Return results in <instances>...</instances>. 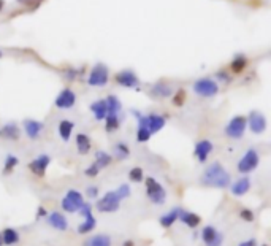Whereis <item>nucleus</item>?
Segmentation results:
<instances>
[{
	"label": "nucleus",
	"instance_id": "nucleus-44",
	"mask_svg": "<svg viewBox=\"0 0 271 246\" xmlns=\"http://www.w3.org/2000/svg\"><path fill=\"white\" fill-rule=\"evenodd\" d=\"M238 246H257V240L249 238V240H246V242H241Z\"/></svg>",
	"mask_w": 271,
	"mask_h": 246
},
{
	"label": "nucleus",
	"instance_id": "nucleus-28",
	"mask_svg": "<svg viewBox=\"0 0 271 246\" xmlns=\"http://www.w3.org/2000/svg\"><path fill=\"white\" fill-rule=\"evenodd\" d=\"M105 103H106V111H108V115H119V111L122 110L121 100L116 96H113V94L105 99Z\"/></svg>",
	"mask_w": 271,
	"mask_h": 246
},
{
	"label": "nucleus",
	"instance_id": "nucleus-29",
	"mask_svg": "<svg viewBox=\"0 0 271 246\" xmlns=\"http://www.w3.org/2000/svg\"><path fill=\"white\" fill-rule=\"evenodd\" d=\"M178 214H179V208H174V210L165 213L159 219L160 226L163 227V229H170V227H172L176 223V221H178Z\"/></svg>",
	"mask_w": 271,
	"mask_h": 246
},
{
	"label": "nucleus",
	"instance_id": "nucleus-25",
	"mask_svg": "<svg viewBox=\"0 0 271 246\" xmlns=\"http://www.w3.org/2000/svg\"><path fill=\"white\" fill-rule=\"evenodd\" d=\"M91 111L94 118L97 119V121H103V119L106 118V115H108V111H106V103H105V99L102 100H96L94 103H91Z\"/></svg>",
	"mask_w": 271,
	"mask_h": 246
},
{
	"label": "nucleus",
	"instance_id": "nucleus-23",
	"mask_svg": "<svg viewBox=\"0 0 271 246\" xmlns=\"http://www.w3.org/2000/svg\"><path fill=\"white\" fill-rule=\"evenodd\" d=\"M77 149L79 154H89L91 153V148H92V142H91V137L86 135V134H78L77 135Z\"/></svg>",
	"mask_w": 271,
	"mask_h": 246
},
{
	"label": "nucleus",
	"instance_id": "nucleus-1",
	"mask_svg": "<svg viewBox=\"0 0 271 246\" xmlns=\"http://www.w3.org/2000/svg\"><path fill=\"white\" fill-rule=\"evenodd\" d=\"M201 184L206 187H214V189H227L230 186L232 178L230 173L224 168V165L220 162H213L210 164L203 175H201Z\"/></svg>",
	"mask_w": 271,
	"mask_h": 246
},
{
	"label": "nucleus",
	"instance_id": "nucleus-9",
	"mask_svg": "<svg viewBox=\"0 0 271 246\" xmlns=\"http://www.w3.org/2000/svg\"><path fill=\"white\" fill-rule=\"evenodd\" d=\"M115 81L122 87H127V89H138L141 84L138 75L132 70V68H125L122 72H117L115 75Z\"/></svg>",
	"mask_w": 271,
	"mask_h": 246
},
{
	"label": "nucleus",
	"instance_id": "nucleus-22",
	"mask_svg": "<svg viewBox=\"0 0 271 246\" xmlns=\"http://www.w3.org/2000/svg\"><path fill=\"white\" fill-rule=\"evenodd\" d=\"M178 219L181 221L182 224H186L187 227H191V229H195V227H198L200 223H201V218L198 216L197 213L186 211V210H179Z\"/></svg>",
	"mask_w": 271,
	"mask_h": 246
},
{
	"label": "nucleus",
	"instance_id": "nucleus-24",
	"mask_svg": "<svg viewBox=\"0 0 271 246\" xmlns=\"http://www.w3.org/2000/svg\"><path fill=\"white\" fill-rule=\"evenodd\" d=\"M0 237H2V245H5V246H13L19 242V238H21L18 230H15L13 227L3 229V232L0 233Z\"/></svg>",
	"mask_w": 271,
	"mask_h": 246
},
{
	"label": "nucleus",
	"instance_id": "nucleus-26",
	"mask_svg": "<svg viewBox=\"0 0 271 246\" xmlns=\"http://www.w3.org/2000/svg\"><path fill=\"white\" fill-rule=\"evenodd\" d=\"M73 129H75V123L70 121V119H62L59 123V135L64 142H68L72 138L73 134Z\"/></svg>",
	"mask_w": 271,
	"mask_h": 246
},
{
	"label": "nucleus",
	"instance_id": "nucleus-32",
	"mask_svg": "<svg viewBox=\"0 0 271 246\" xmlns=\"http://www.w3.org/2000/svg\"><path fill=\"white\" fill-rule=\"evenodd\" d=\"M111 162H113V156L111 154L105 153V151H97V153H96V164H97V167L100 170L111 165Z\"/></svg>",
	"mask_w": 271,
	"mask_h": 246
},
{
	"label": "nucleus",
	"instance_id": "nucleus-13",
	"mask_svg": "<svg viewBox=\"0 0 271 246\" xmlns=\"http://www.w3.org/2000/svg\"><path fill=\"white\" fill-rule=\"evenodd\" d=\"M75 103H77V94H75L70 87H65L59 92V96L56 97L54 105L59 110H72Z\"/></svg>",
	"mask_w": 271,
	"mask_h": 246
},
{
	"label": "nucleus",
	"instance_id": "nucleus-43",
	"mask_svg": "<svg viewBox=\"0 0 271 246\" xmlns=\"http://www.w3.org/2000/svg\"><path fill=\"white\" fill-rule=\"evenodd\" d=\"M216 77H217L219 80H222L224 83H230V77H229V75H227L225 72H217Z\"/></svg>",
	"mask_w": 271,
	"mask_h": 246
},
{
	"label": "nucleus",
	"instance_id": "nucleus-48",
	"mask_svg": "<svg viewBox=\"0 0 271 246\" xmlns=\"http://www.w3.org/2000/svg\"><path fill=\"white\" fill-rule=\"evenodd\" d=\"M2 56H3V53H2V51H0V59H2Z\"/></svg>",
	"mask_w": 271,
	"mask_h": 246
},
{
	"label": "nucleus",
	"instance_id": "nucleus-51",
	"mask_svg": "<svg viewBox=\"0 0 271 246\" xmlns=\"http://www.w3.org/2000/svg\"><path fill=\"white\" fill-rule=\"evenodd\" d=\"M260 246H268V245H260Z\"/></svg>",
	"mask_w": 271,
	"mask_h": 246
},
{
	"label": "nucleus",
	"instance_id": "nucleus-12",
	"mask_svg": "<svg viewBox=\"0 0 271 246\" xmlns=\"http://www.w3.org/2000/svg\"><path fill=\"white\" fill-rule=\"evenodd\" d=\"M132 113H134V116L136 118L138 121V129H136V142L138 143H146L149 142L151 138V130L148 127V116L143 115V113H140L138 110H132Z\"/></svg>",
	"mask_w": 271,
	"mask_h": 246
},
{
	"label": "nucleus",
	"instance_id": "nucleus-42",
	"mask_svg": "<svg viewBox=\"0 0 271 246\" xmlns=\"http://www.w3.org/2000/svg\"><path fill=\"white\" fill-rule=\"evenodd\" d=\"M48 216V210L45 206H39V210H37V219H41V218H46Z\"/></svg>",
	"mask_w": 271,
	"mask_h": 246
},
{
	"label": "nucleus",
	"instance_id": "nucleus-38",
	"mask_svg": "<svg viewBox=\"0 0 271 246\" xmlns=\"http://www.w3.org/2000/svg\"><path fill=\"white\" fill-rule=\"evenodd\" d=\"M173 103L176 106H182V103H184V100H186V91L184 89H179L176 94H173Z\"/></svg>",
	"mask_w": 271,
	"mask_h": 246
},
{
	"label": "nucleus",
	"instance_id": "nucleus-21",
	"mask_svg": "<svg viewBox=\"0 0 271 246\" xmlns=\"http://www.w3.org/2000/svg\"><path fill=\"white\" fill-rule=\"evenodd\" d=\"M148 116V127L151 130V134H157V132H160L163 127H165L167 124V118L159 115V113H149Z\"/></svg>",
	"mask_w": 271,
	"mask_h": 246
},
{
	"label": "nucleus",
	"instance_id": "nucleus-27",
	"mask_svg": "<svg viewBox=\"0 0 271 246\" xmlns=\"http://www.w3.org/2000/svg\"><path fill=\"white\" fill-rule=\"evenodd\" d=\"M111 237L105 235V233H97L84 242V246H111Z\"/></svg>",
	"mask_w": 271,
	"mask_h": 246
},
{
	"label": "nucleus",
	"instance_id": "nucleus-11",
	"mask_svg": "<svg viewBox=\"0 0 271 246\" xmlns=\"http://www.w3.org/2000/svg\"><path fill=\"white\" fill-rule=\"evenodd\" d=\"M246 119H248V127L251 129L252 134H255V135L263 134V132L267 130V127H268L267 118H265V115H263L262 111L252 110L249 113V116L246 118Z\"/></svg>",
	"mask_w": 271,
	"mask_h": 246
},
{
	"label": "nucleus",
	"instance_id": "nucleus-41",
	"mask_svg": "<svg viewBox=\"0 0 271 246\" xmlns=\"http://www.w3.org/2000/svg\"><path fill=\"white\" fill-rule=\"evenodd\" d=\"M86 195L89 199H96L97 195H98V187H96V186H89L87 187V191H86Z\"/></svg>",
	"mask_w": 271,
	"mask_h": 246
},
{
	"label": "nucleus",
	"instance_id": "nucleus-40",
	"mask_svg": "<svg viewBox=\"0 0 271 246\" xmlns=\"http://www.w3.org/2000/svg\"><path fill=\"white\" fill-rule=\"evenodd\" d=\"M84 173H86V176H89V178H96V176L100 173V168L97 167V164L94 162V164H91V165L84 170Z\"/></svg>",
	"mask_w": 271,
	"mask_h": 246
},
{
	"label": "nucleus",
	"instance_id": "nucleus-5",
	"mask_svg": "<svg viewBox=\"0 0 271 246\" xmlns=\"http://www.w3.org/2000/svg\"><path fill=\"white\" fill-rule=\"evenodd\" d=\"M246 127H248V119H246V116H233L229 124L225 125V135L232 138V140H239V138H243L244 132H246Z\"/></svg>",
	"mask_w": 271,
	"mask_h": 246
},
{
	"label": "nucleus",
	"instance_id": "nucleus-3",
	"mask_svg": "<svg viewBox=\"0 0 271 246\" xmlns=\"http://www.w3.org/2000/svg\"><path fill=\"white\" fill-rule=\"evenodd\" d=\"M110 81V68L102 62L96 64L89 72L87 77V84L92 87H105Z\"/></svg>",
	"mask_w": 271,
	"mask_h": 246
},
{
	"label": "nucleus",
	"instance_id": "nucleus-2",
	"mask_svg": "<svg viewBox=\"0 0 271 246\" xmlns=\"http://www.w3.org/2000/svg\"><path fill=\"white\" fill-rule=\"evenodd\" d=\"M144 184H146V194L148 199L153 202L154 205H163L167 200V191L159 181L153 176H148L144 178Z\"/></svg>",
	"mask_w": 271,
	"mask_h": 246
},
{
	"label": "nucleus",
	"instance_id": "nucleus-46",
	"mask_svg": "<svg viewBox=\"0 0 271 246\" xmlns=\"http://www.w3.org/2000/svg\"><path fill=\"white\" fill-rule=\"evenodd\" d=\"M122 246H135V243L132 242V240H125V242H124V245H122Z\"/></svg>",
	"mask_w": 271,
	"mask_h": 246
},
{
	"label": "nucleus",
	"instance_id": "nucleus-18",
	"mask_svg": "<svg viewBox=\"0 0 271 246\" xmlns=\"http://www.w3.org/2000/svg\"><path fill=\"white\" fill-rule=\"evenodd\" d=\"M149 94L154 99H168L173 96V87L163 81H157L149 87Z\"/></svg>",
	"mask_w": 271,
	"mask_h": 246
},
{
	"label": "nucleus",
	"instance_id": "nucleus-15",
	"mask_svg": "<svg viewBox=\"0 0 271 246\" xmlns=\"http://www.w3.org/2000/svg\"><path fill=\"white\" fill-rule=\"evenodd\" d=\"M49 164H51V157H49L48 154H40V156H37L32 162H29V170L35 176L43 178V176L46 175V170L49 167Z\"/></svg>",
	"mask_w": 271,
	"mask_h": 246
},
{
	"label": "nucleus",
	"instance_id": "nucleus-6",
	"mask_svg": "<svg viewBox=\"0 0 271 246\" xmlns=\"http://www.w3.org/2000/svg\"><path fill=\"white\" fill-rule=\"evenodd\" d=\"M194 92L200 97L210 99L219 94V84L213 78H200L194 83Z\"/></svg>",
	"mask_w": 271,
	"mask_h": 246
},
{
	"label": "nucleus",
	"instance_id": "nucleus-30",
	"mask_svg": "<svg viewBox=\"0 0 271 246\" xmlns=\"http://www.w3.org/2000/svg\"><path fill=\"white\" fill-rule=\"evenodd\" d=\"M0 135H3L8 140H18L19 138V129H18V125L15 123H8L0 129Z\"/></svg>",
	"mask_w": 271,
	"mask_h": 246
},
{
	"label": "nucleus",
	"instance_id": "nucleus-35",
	"mask_svg": "<svg viewBox=\"0 0 271 246\" xmlns=\"http://www.w3.org/2000/svg\"><path fill=\"white\" fill-rule=\"evenodd\" d=\"M18 164H19V159H18V157L13 156V154H8L7 157H5V164H3L2 173H3V175H10V173L16 168Z\"/></svg>",
	"mask_w": 271,
	"mask_h": 246
},
{
	"label": "nucleus",
	"instance_id": "nucleus-4",
	"mask_svg": "<svg viewBox=\"0 0 271 246\" xmlns=\"http://www.w3.org/2000/svg\"><path fill=\"white\" fill-rule=\"evenodd\" d=\"M83 204H84L83 194L77 191V189H68L67 194L64 195V199L60 202V206L65 213H78L79 208L83 206Z\"/></svg>",
	"mask_w": 271,
	"mask_h": 246
},
{
	"label": "nucleus",
	"instance_id": "nucleus-16",
	"mask_svg": "<svg viewBox=\"0 0 271 246\" xmlns=\"http://www.w3.org/2000/svg\"><path fill=\"white\" fill-rule=\"evenodd\" d=\"M22 129H24V134H26L30 140H37V138H40L41 132L45 130V124L37 121V119H24Z\"/></svg>",
	"mask_w": 271,
	"mask_h": 246
},
{
	"label": "nucleus",
	"instance_id": "nucleus-37",
	"mask_svg": "<svg viewBox=\"0 0 271 246\" xmlns=\"http://www.w3.org/2000/svg\"><path fill=\"white\" fill-rule=\"evenodd\" d=\"M239 218L246 221V223H252V221L255 219V214L252 210H249V208H243V210L239 211Z\"/></svg>",
	"mask_w": 271,
	"mask_h": 246
},
{
	"label": "nucleus",
	"instance_id": "nucleus-7",
	"mask_svg": "<svg viewBox=\"0 0 271 246\" xmlns=\"http://www.w3.org/2000/svg\"><path fill=\"white\" fill-rule=\"evenodd\" d=\"M258 164H260V156H258V153L254 148H251L246 151L241 159H239L236 168L241 175H249L258 167Z\"/></svg>",
	"mask_w": 271,
	"mask_h": 246
},
{
	"label": "nucleus",
	"instance_id": "nucleus-45",
	"mask_svg": "<svg viewBox=\"0 0 271 246\" xmlns=\"http://www.w3.org/2000/svg\"><path fill=\"white\" fill-rule=\"evenodd\" d=\"M75 77H77V72H73V70H68L67 72V78L68 80H73Z\"/></svg>",
	"mask_w": 271,
	"mask_h": 246
},
{
	"label": "nucleus",
	"instance_id": "nucleus-20",
	"mask_svg": "<svg viewBox=\"0 0 271 246\" xmlns=\"http://www.w3.org/2000/svg\"><path fill=\"white\" fill-rule=\"evenodd\" d=\"M249 189H251V178L248 175H244L243 178L236 180L230 186V192L235 195V197H243V195L249 192Z\"/></svg>",
	"mask_w": 271,
	"mask_h": 246
},
{
	"label": "nucleus",
	"instance_id": "nucleus-19",
	"mask_svg": "<svg viewBox=\"0 0 271 246\" xmlns=\"http://www.w3.org/2000/svg\"><path fill=\"white\" fill-rule=\"evenodd\" d=\"M48 224L53 227V229L56 230H60V232H64L68 229V221L67 218L62 214L60 211H53V213H48Z\"/></svg>",
	"mask_w": 271,
	"mask_h": 246
},
{
	"label": "nucleus",
	"instance_id": "nucleus-17",
	"mask_svg": "<svg viewBox=\"0 0 271 246\" xmlns=\"http://www.w3.org/2000/svg\"><path fill=\"white\" fill-rule=\"evenodd\" d=\"M214 149V144L211 140H200L195 143V148H194V156L197 157L198 162H206L208 161V156L213 153Z\"/></svg>",
	"mask_w": 271,
	"mask_h": 246
},
{
	"label": "nucleus",
	"instance_id": "nucleus-49",
	"mask_svg": "<svg viewBox=\"0 0 271 246\" xmlns=\"http://www.w3.org/2000/svg\"><path fill=\"white\" fill-rule=\"evenodd\" d=\"M18 2H27V0H18Z\"/></svg>",
	"mask_w": 271,
	"mask_h": 246
},
{
	"label": "nucleus",
	"instance_id": "nucleus-34",
	"mask_svg": "<svg viewBox=\"0 0 271 246\" xmlns=\"http://www.w3.org/2000/svg\"><path fill=\"white\" fill-rule=\"evenodd\" d=\"M105 121V130L106 132H116L119 129V124H121V121H119V116L117 115H106V118L103 119Z\"/></svg>",
	"mask_w": 271,
	"mask_h": 246
},
{
	"label": "nucleus",
	"instance_id": "nucleus-10",
	"mask_svg": "<svg viewBox=\"0 0 271 246\" xmlns=\"http://www.w3.org/2000/svg\"><path fill=\"white\" fill-rule=\"evenodd\" d=\"M78 213L84 216V223L78 226V233H79V235H86V233H89V232H92L94 229H96L97 219L94 218V214H92V205L91 204H86V202H84L83 206L79 208Z\"/></svg>",
	"mask_w": 271,
	"mask_h": 246
},
{
	"label": "nucleus",
	"instance_id": "nucleus-50",
	"mask_svg": "<svg viewBox=\"0 0 271 246\" xmlns=\"http://www.w3.org/2000/svg\"><path fill=\"white\" fill-rule=\"evenodd\" d=\"M0 246H2V237H0Z\"/></svg>",
	"mask_w": 271,
	"mask_h": 246
},
{
	"label": "nucleus",
	"instance_id": "nucleus-33",
	"mask_svg": "<svg viewBox=\"0 0 271 246\" xmlns=\"http://www.w3.org/2000/svg\"><path fill=\"white\" fill-rule=\"evenodd\" d=\"M113 151H115V157L119 161H125L130 156V148L124 142H117Z\"/></svg>",
	"mask_w": 271,
	"mask_h": 246
},
{
	"label": "nucleus",
	"instance_id": "nucleus-39",
	"mask_svg": "<svg viewBox=\"0 0 271 246\" xmlns=\"http://www.w3.org/2000/svg\"><path fill=\"white\" fill-rule=\"evenodd\" d=\"M115 192L119 195V199H121V200H122V199H127L129 195H130V187H129V184H125V183H124V184L119 186Z\"/></svg>",
	"mask_w": 271,
	"mask_h": 246
},
{
	"label": "nucleus",
	"instance_id": "nucleus-14",
	"mask_svg": "<svg viewBox=\"0 0 271 246\" xmlns=\"http://www.w3.org/2000/svg\"><path fill=\"white\" fill-rule=\"evenodd\" d=\"M201 240L206 246H222L224 243V237L214 226H206L201 229Z\"/></svg>",
	"mask_w": 271,
	"mask_h": 246
},
{
	"label": "nucleus",
	"instance_id": "nucleus-31",
	"mask_svg": "<svg viewBox=\"0 0 271 246\" xmlns=\"http://www.w3.org/2000/svg\"><path fill=\"white\" fill-rule=\"evenodd\" d=\"M248 67V59L243 54H238L236 58H233L232 64H230V70L233 73H241L244 68Z\"/></svg>",
	"mask_w": 271,
	"mask_h": 246
},
{
	"label": "nucleus",
	"instance_id": "nucleus-47",
	"mask_svg": "<svg viewBox=\"0 0 271 246\" xmlns=\"http://www.w3.org/2000/svg\"><path fill=\"white\" fill-rule=\"evenodd\" d=\"M3 10V0H0V11Z\"/></svg>",
	"mask_w": 271,
	"mask_h": 246
},
{
	"label": "nucleus",
	"instance_id": "nucleus-8",
	"mask_svg": "<svg viewBox=\"0 0 271 246\" xmlns=\"http://www.w3.org/2000/svg\"><path fill=\"white\" fill-rule=\"evenodd\" d=\"M119 206H121V199H119V195L115 191L106 192L96 204L97 211L100 213H115L119 210Z\"/></svg>",
	"mask_w": 271,
	"mask_h": 246
},
{
	"label": "nucleus",
	"instance_id": "nucleus-36",
	"mask_svg": "<svg viewBox=\"0 0 271 246\" xmlns=\"http://www.w3.org/2000/svg\"><path fill=\"white\" fill-rule=\"evenodd\" d=\"M129 180L132 183H141L144 180V173H143V170L140 167H134V168H130V172H129Z\"/></svg>",
	"mask_w": 271,
	"mask_h": 246
}]
</instances>
